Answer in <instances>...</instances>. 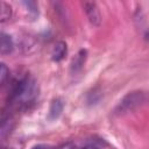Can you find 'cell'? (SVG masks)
<instances>
[{
  "mask_svg": "<svg viewBox=\"0 0 149 149\" xmlns=\"http://www.w3.org/2000/svg\"><path fill=\"white\" fill-rule=\"evenodd\" d=\"M37 95V85L34 79L24 77L20 80H16L12 85L10 90V100L20 104L27 105L31 102Z\"/></svg>",
  "mask_w": 149,
  "mask_h": 149,
  "instance_id": "6da1fadb",
  "label": "cell"
},
{
  "mask_svg": "<svg viewBox=\"0 0 149 149\" xmlns=\"http://www.w3.org/2000/svg\"><path fill=\"white\" fill-rule=\"evenodd\" d=\"M85 56H86V51L85 50H80L77 56L73 58L72 61V69L73 70H78L81 68V65H84V62H85Z\"/></svg>",
  "mask_w": 149,
  "mask_h": 149,
  "instance_id": "ba28073f",
  "label": "cell"
},
{
  "mask_svg": "<svg viewBox=\"0 0 149 149\" xmlns=\"http://www.w3.org/2000/svg\"><path fill=\"white\" fill-rule=\"evenodd\" d=\"M63 108H64V102L61 98H56L51 101L50 104V107H49V113H48V116L50 120H55L57 119L62 112H63Z\"/></svg>",
  "mask_w": 149,
  "mask_h": 149,
  "instance_id": "5b68a950",
  "label": "cell"
},
{
  "mask_svg": "<svg viewBox=\"0 0 149 149\" xmlns=\"http://www.w3.org/2000/svg\"><path fill=\"white\" fill-rule=\"evenodd\" d=\"M146 100H147V95H146L144 92H142V91L129 92L120 101V104L118 105L115 112L118 114H125V113L132 112L135 108H137L139 106H141L142 104H144Z\"/></svg>",
  "mask_w": 149,
  "mask_h": 149,
  "instance_id": "7a4b0ae2",
  "label": "cell"
},
{
  "mask_svg": "<svg viewBox=\"0 0 149 149\" xmlns=\"http://www.w3.org/2000/svg\"><path fill=\"white\" fill-rule=\"evenodd\" d=\"M66 52H68L66 43L63 42V41H58L52 47V50H51V59L54 62H59V61H62L66 56Z\"/></svg>",
  "mask_w": 149,
  "mask_h": 149,
  "instance_id": "277c9868",
  "label": "cell"
},
{
  "mask_svg": "<svg viewBox=\"0 0 149 149\" xmlns=\"http://www.w3.org/2000/svg\"><path fill=\"white\" fill-rule=\"evenodd\" d=\"M0 8H1V12H0V22L3 23L6 21H8L10 17H12V7L6 3V2H1L0 3Z\"/></svg>",
  "mask_w": 149,
  "mask_h": 149,
  "instance_id": "52a82bcc",
  "label": "cell"
},
{
  "mask_svg": "<svg viewBox=\"0 0 149 149\" xmlns=\"http://www.w3.org/2000/svg\"><path fill=\"white\" fill-rule=\"evenodd\" d=\"M56 149H76V146L73 143H65V144H62L59 146L58 148Z\"/></svg>",
  "mask_w": 149,
  "mask_h": 149,
  "instance_id": "30bf717a",
  "label": "cell"
},
{
  "mask_svg": "<svg viewBox=\"0 0 149 149\" xmlns=\"http://www.w3.org/2000/svg\"><path fill=\"white\" fill-rule=\"evenodd\" d=\"M84 149H97V148H92V147H87V148H84Z\"/></svg>",
  "mask_w": 149,
  "mask_h": 149,
  "instance_id": "7c38bea8",
  "label": "cell"
},
{
  "mask_svg": "<svg viewBox=\"0 0 149 149\" xmlns=\"http://www.w3.org/2000/svg\"><path fill=\"white\" fill-rule=\"evenodd\" d=\"M9 77V70L6 66V64L1 63V68H0V83L1 85L5 84V81L7 80V78Z\"/></svg>",
  "mask_w": 149,
  "mask_h": 149,
  "instance_id": "9c48e42d",
  "label": "cell"
},
{
  "mask_svg": "<svg viewBox=\"0 0 149 149\" xmlns=\"http://www.w3.org/2000/svg\"><path fill=\"white\" fill-rule=\"evenodd\" d=\"M84 7V12L88 19V21L93 24V26H100L101 23V14H100V10L97 6L95 2H92V1H86L84 2L83 5Z\"/></svg>",
  "mask_w": 149,
  "mask_h": 149,
  "instance_id": "3957f363",
  "label": "cell"
},
{
  "mask_svg": "<svg viewBox=\"0 0 149 149\" xmlns=\"http://www.w3.org/2000/svg\"><path fill=\"white\" fill-rule=\"evenodd\" d=\"M13 47H14V44H13L12 37L6 33H1V42H0L1 55H7V54L12 52Z\"/></svg>",
  "mask_w": 149,
  "mask_h": 149,
  "instance_id": "8992f818",
  "label": "cell"
},
{
  "mask_svg": "<svg viewBox=\"0 0 149 149\" xmlns=\"http://www.w3.org/2000/svg\"><path fill=\"white\" fill-rule=\"evenodd\" d=\"M31 149H45V147H44V146H41V144H38V146H35V147H33Z\"/></svg>",
  "mask_w": 149,
  "mask_h": 149,
  "instance_id": "8fae6325",
  "label": "cell"
}]
</instances>
